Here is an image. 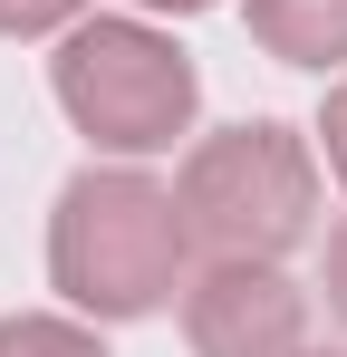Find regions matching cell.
Here are the masks:
<instances>
[{"mask_svg":"<svg viewBox=\"0 0 347 357\" xmlns=\"http://www.w3.org/2000/svg\"><path fill=\"white\" fill-rule=\"evenodd\" d=\"M174 203H183V232L203 251H222V261H289L318 232V145L280 116L213 126V135L183 145Z\"/></svg>","mask_w":347,"mask_h":357,"instance_id":"obj_3","label":"cell"},{"mask_svg":"<svg viewBox=\"0 0 347 357\" xmlns=\"http://www.w3.org/2000/svg\"><path fill=\"white\" fill-rule=\"evenodd\" d=\"M135 10H155V20H193V10H213V0H135Z\"/></svg>","mask_w":347,"mask_h":357,"instance_id":"obj_10","label":"cell"},{"mask_svg":"<svg viewBox=\"0 0 347 357\" xmlns=\"http://www.w3.org/2000/svg\"><path fill=\"white\" fill-rule=\"evenodd\" d=\"M0 357H107L97 338V319H58V309H20V319H0Z\"/></svg>","mask_w":347,"mask_h":357,"instance_id":"obj_6","label":"cell"},{"mask_svg":"<svg viewBox=\"0 0 347 357\" xmlns=\"http://www.w3.org/2000/svg\"><path fill=\"white\" fill-rule=\"evenodd\" d=\"M289 357H347V348H309V338H299V348H289Z\"/></svg>","mask_w":347,"mask_h":357,"instance_id":"obj_11","label":"cell"},{"mask_svg":"<svg viewBox=\"0 0 347 357\" xmlns=\"http://www.w3.org/2000/svg\"><path fill=\"white\" fill-rule=\"evenodd\" d=\"M77 20H87V0H0V39H58Z\"/></svg>","mask_w":347,"mask_h":357,"instance_id":"obj_7","label":"cell"},{"mask_svg":"<svg viewBox=\"0 0 347 357\" xmlns=\"http://www.w3.org/2000/svg\"><path fill=\"white\" fill-rule=\"evenodd\" d=\"M49 97L58 116L77 126L97 155L116 165H145V155H174L193 116H203V68L193 49L155 29V20H77L58 29V59H49Z\"/></svg>","mask_w":347,"mask_h":357,"instance_id":"obj_2","label":"cell"},{"mask_svg":"<svg viewBox=\"0 0 347 357\" xmlns=\"http://www.w3.org/2000/svg\"><path fill=\"white\" fill-rule=\"evenodd\" d=\"M251 39L280 68H347V0H251Z\"/></svg>","mask_w":347,"mask_h":357,"instance_id":"obj_5","label":"cell"},{"mask_svg":"<svg viewBox=\"0 0 347 357\" xmlns=\"http://www.w3.org/2000/svg\"><path fill=\"white\" fill-rule=\"evenodd\" d=\"M183 271H193V232H183L174 183H155L145 165L68 174L49 213V280L77 319H97V328L155 319L183 299Z\"/></svg>","mask_w":347,"mask_h":357,"instance_id":"obj_1","label":"cell"},{"mask_svg":"<svg viewBox=\"0 0 347 357\" xmlns=\"http://www.w3.org/2000/svg\"><path fill=\"white\" fill-rule=\"evenodd\" d=\"M328 309H338V319H347V222H338V232H328Z\"/></svg>","mask_w":347,"mask_h":357,"instance_id":"obj_9","label":"cell"},{"mask_svg":"<svg viewBox=\"0 0 347 357\" xmlns=\"http://www.w3.org/2000/svg\"><path fill=\"white\" fill-rule=\"evenodd\" d=\"M318 165L347 183V77L328 87V107H318Z\"/></svg>","mask_w":347,"mask_h":357,"instance_id":"obj_8","label":"cell"},{"mask_svg":"<svg viewBox=\"0 0 347 357\" xmlns=\"http://www.w3.org/2000/svg\"><path fill=\"white\" fill-rule=\"evenodd\" d=\"M183 338L193 357H289L309 338V290L280 261H203L183 271Z\"/></svg>","mask_w":347,"mask_h":357,"instance_id":"obj_4","label":"cell"}]
</instances>
